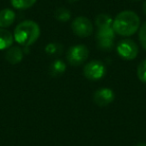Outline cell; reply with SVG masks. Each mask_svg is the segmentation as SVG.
Returning <instances> with one entry per match:
<instances>
[{"label":"cell","instance_id":"1","mask_svg":"<svg viewBox=\"0 0 146 146\" xmlns=\"http://www.w3.org/2000/svg\"><path fill=\"white\" fill-rule=\"evenodd\" d=\"M139 26V17L135 12L130 10H125L118 13L112 24L115 33L121 36H131L138 30Z\"/></svg>","mask_w":146,"mask_h":146},{"label":"cell","instance_id":"2","mask_svg":"<svg viewBox=\"0 0 146 146\" xmlns=\"http://www.w3.org/2000/svg\"><path fill=\"white\" fill-rule=\"evenodd\" d=\"M40 36V27L35 21L25 20L14 29V39L22 46L34 44Z\"/></svg>","mask_w":146,"mask_h":146},{"label":"cell","instance_id":"3","mask_svg":"<svg viewBox=\"0 0 146 146\" xmlns=\"http://www.w3.org/2000/svg\"><path fill=\"white\" fill-rule=\"evenodd\" d=\"M89 50L83 44H78L71 46L66 53V59L72 66H79L83 64L88 58Z\"/></svg>","mask_w":146,"mask_h":146},{"label":"cell","instance_id":"4","mask_svg":"<svg viewBox=\"0 0 146 146\" xmlns=\"http://www.w3.org/2000/svg\"><path fill=\"white\" fill-rule=\"evenodd\" d=\"M96 43L100 50L110 51L113 47L114 38H115V31L113 27H106V28L98 29L96 33Z\"/></svg>","mask_w":146,"mask_h":146},{"label":"cell","instance_id":"5","mask_svg":"<svg viewBox=\"0 0 146 146\" xmlns=\"http://www.w3.org/2000/svg\"><path fill=\"white\" fill-rule=\"evenodd\" d=\"M83 73L88 80L95 81L104 77V75L106 74V67L101 61L92 60L84 66Z\"/></svg>","mask_w":146,"mask_h":146},{"label":"cell","instance_id":"6","mask_svg":"<svg viewBox=\"0 0 146 146\" xmlns=\"http://www.w3.org/2000/svg\"><path fill=\"white\" fill-rule=\"evenodd\" d=\"M117 53L124 60H133L138 54V46L133 40L123 39L117 44Z\"/></svg>","mask_w":146,"mask_h":146},{"label":"cell","instance_id":"7","mask_svg":"<svg viewBox=\"0 0 146 146\" xmlns=\"http://www.w3.org/2000/svg\"><path fill=\"white\" fill-rule=\"evenodd\" d=\"M71 27H72L73 32L81 38L90 36L93 32V25H92L91 21L85 16L76 17L73 20Z\"/></svg>","mask_w":146,"mask_h":146},{"label":"cell","instance_id":"8","mask_svg":"<svg viewBox=\"0 0 146 146\" xmlns=\"http://www.w3.org/2000/svg\"><path fill=\"white\" fill-rule=\"evenodd\" d=\"M115 94L110 88H99L93 94V101L96 105L104 107L114 100Z\"/></svg>","mask_w":146,"mask_h":146},{"label":"cell","instance_id":"9","mask_svg":"<svg viewBox=\"0 0 146 146\" xmlns=\"http://www.w3.org/2000/svg\"><path fill=\"white\" fill-rule=\"evenodd\" d=\"M5 59L10 64L14 65L19 63L23 59V51L19 47H9L5 53Z\"/></svg>","mask_w":146,"mask_h":146},{"label":"cell","instance_id":"10","mask_svg":"<svg viewBox=\"0 0 146 146\" xmlns=\"http://www.w3.org/2000/svg\"><path fill=\"white\" fill-rule=\"evenodd\" d=\"M15 12L11 9L5 8L3 10H0V27L6 28L13 24L15 21Z\"/></svg>","mask_w":146,"mask_h":146},{"label":"cell","instance_id":"11","mask_svg":"<svg viewBox=\"0 0 146 146\" xmlns=\"http://www.w3.org/2000/svg\"><path fill=\"white\" fill-rule=\"evenodd\" d=\"M66 70V65L60 59H56L54 60L51 65L49 66V75H51L52 77H58V76L62 75L63 73Z\"/></svg>","mask_w":146,"mask_h":146},{"label":"cell","instance_id":"12","mask_svg":"<svg viewBox=\"0 0 146 146\" xmlns=\"http://www.w3.org/2000/svg\"><path fill=\"white\" fill-rule=\"evenodd\" d=\"M14 36L8 30L0 28V50L8 49L12 45Z\"/></svg>","mask_w":146,"mask_h":146},{"label":"cell","instance_id":"13","mask_svg":"<svg viewBox=\"0 0 146 146\" xmlns=\"http://www.w3.org/2000/svg\"><path fill=\"white\" fill-rule=\"evenodd\" d=\"M112 24H113V20L111 16L108 14H99L95 18V25L98 27V29L111 27Z\"/></svg>","mask_w":146,"mask_h":146},{"label":"cell","instance_id":"14","mask_svg":"<svg viewBox=\"0 0 146 146\" xmlns=\"http://www.w3.org/2000/svg\"><path fill=\"white\" fill-rule=\"evenodd\" d=\"M63 47L60 43L58 42H51L45 46V52L46 54L51 55V56H59L62 53Z\"/></svg>","mask_w":146,"mask_h":146},{"label":"cell","instance_id":"15","mask_svg":"<svg viewBox=\"0 0 146 146\" xmlns=\"http://www.w3.org/2000/svg\"><path fill=\"white\" fill-rule=\"evenodd\" d=\"M37 0H10L11 5L16 9H28L35 4Z\"/></svg>","mask_w":146,"mask_h":146},{"label":"cell","instance_id":"16","mask_svg":"<svg viewBox=\"0 0 146 146\" xmlns=\"http://www.w3.org/2000/svg\"><path fill=\"white\" fill-rule=\"evenodd\" d=\"M54 16L58 21L66 22V21H68L71 18V13L68 9L64 8V7H60V8H57L55 10Z\"/></svg>","mask_w":146,"mask_h":146},{"label":"cell","instance_id":"17","mask_svg":"<svg viewBox=\"0 0 146 146\" xmlns=\"http://www.w3.org/2000/svg\"><path fill=\"white\" fill-rule=\"evenodd\" d=\"M137 76L139 80L143 83H146V59L142 60L137 67Z\"/></svg>","mask_w":146,"mask_h":146},{"label":"cell","instance_id":"18","mask_svg":"<svg viewBox=\"0 0 146 146\" xmlns=\"http://www.w3.org/2000/svg\"><path fill=\"white\" fill-rule=\"evenodd\" d=\"M139 41L143 49L146 50V22L142 25L139 30Z\"/></svg>","mask_w":146,"mask_h":146},{"label":"cell","instance_id":"19","mask_svg":"<svg viewBox=\"0 0 146 146\" xmlns=\"http://www.w3.org/2000/svg\"><path fill=\"white\" fill-rule=\"evenodd\" d=\"M142 7H143V12L146 14V1L143 3V6H142Z\"/></svg>","mask_w":146,"mask_h":146},{"label":"cell","instance_id":"20","mask_svg":"<svg viewBox=\"0 0 146 146\" xmlns=\"http://www.w3.org/2000/svg\"><path fill=\"white\" fill-rule=\"evenodd\" d=\"M135 146H146V143H138L137 145Z\"/></svg>","mask_w":146,"mask_h":146},{"label":"cell","instance_id":"21","mask_svg":"<svg viewBox=\"0 0 146 146\" xmlns=\"http://www.w3.org/2000/svg\"><path fill=\"white\" fill-rule=\"evenodd\" d=\"M68 2H76V1H78V0H67Z\"/></svg>","mask_w":146,"mask_h":146},{"label":"cell","instance_id":"22","mask_svg":"<svg viewBox=\"0 0 146 146\" xmlns=\"http://www.w3.org/2000/svg\"><path fill=\"white\" fill-rule=\"evenodd\" d=\"M133 1H139V0H133Z\"/></svg>","mask_w":146,"mask_h":146}]
</instances>
